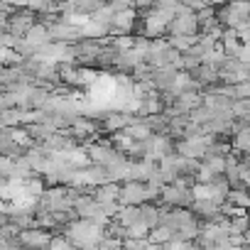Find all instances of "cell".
Listing matches in <instances>:
<instances>
[{"mask_svg": "<svg viewBox=\"0 0 250 250\" xmlns=\"http://www.w3.org/2000/svg\"><path fill=\"white\" fill-rule=\"evenodd\" d=\"M49 238H52V233H49L47 228H40V226L22 228V230L18 233L20 248H47V245H49Z\"/></svg>", "mask_w": 250, "mask_h": 250, "instance_id": "7", "label": "cell"}, {"mask_svg": "<svg viewBox=\"0 0 250 250\" xmlns=\"http://www.w3.org/2000/svg\"><path fill=\"white\" fill-rule=\"evenodd\" d=\"M25 57L18 52V49H10V47H3L0 44V66H18Z\"/></svg>", "mask_w": 250, "mask_h": 250, "instance_id": "16", "label": "cell"}, {"mask_svg": "<svg viewBox=\"0 0 250 250\" xmlns=\"http://www.w3.org/2000/svg\"><path fill=\"white\" fill-rule=\"evenodd\" d=\"M226 201L233 204V206H240V208H248L250 206V199H248V191L243 187H230L226 191Z\"/></svg>", "mask_w": 250, "mask_h": 250, "instance_id": "15", "label": "cell"}, {"mask_svg": "<svg viewBox=\"0 0 250 250\" xmlns=\"http://www.w3.org/2000/svg\"><path fill=\"white\" fill-rule=\"evenodd\" d=\"M62 233L71 240V245H79V248H96L98 240L103 238V226L93 223L91 218H81L76 216L74 221H69Z\"/></svg>", "mask_w": 250, "mask_h": 250, "instance_id": "1", "label": "cell"}, {"mask_svg": "<svg viewBox=\"0 0 250 250\" xmlns=\"http://www.w3.org/2000/svg\"><path fill=\"white\" fill-rule=\"evenodd\" d=\"M118 201H120V204H145V201H157V199H155V194L147 189L145 182L125 179V182H120Z\"/></svg>", "mask_w": 250, "mask_h": 250, "instance_id": "2", "label": "cell"}, {"mask_svg": "<svg viewBox=\"0 0 250 250\" xmlns=\"http://www.w3.org/2000/svg\"><path fill=\"white\" fill-rule=\"evenodd\" d=\"M230 113H233V118H238L243 123H250V98H235V101H230Z\"/></svg>", "mask_w": 250, "mask_h": 250, "instance_id": "14", "label": "cell"}, {"mask_svg": "<svg viewBox=\"0 0 250 250\" xmlns=\"http://www.w3.org/2000/svg\"><path fill=\"white\" fill-rule=\"evenodd\" d=\"M147 226L143 223V221H135V223H130V226H123V238H133V240H138V238H147Z\"/></svg>", "mask_w": 250, "mask_h": 250, "instance_id": "17", "label": "cell"}, {"mask_svg": "<svg viewBox=\"0 0 250 250\" xmlns=\"http://www.w3.org/2000/svg\"><path fill=\"white\" fill-rule=\"evenodd\" d=\"M250 79V64L238 62L233 57H226L218 66V81L223 83H238V81H248Z\"/></svg>", "mask_w": 250, "mask_h": 250, "instance_id": "3", "label": "cell"}, {"mask_svg": "<svg viewBox=\"0 0 250 250\" xmlns=\"http://www.w3.org/2000/svg\"><path fill=\"white\" fill-rule=\"evenodd\" d=\"M47 32H49V40L52 42H64V44H74L81 40L79 35V27L64 22V20H54L52 25H47Z\"/></svg>", "mask_w": 250, "mask_h": 250, "instance_id": "6", "label": "cell"}, {"mask_svg": "<svg viewBox=\"0 0 250 250\" xmlns=\"http://www.w3.org/2000/svg\"><path fill=\"white\" fill-rule=\"evenodd\" d=\"M157 201H162V204H167V206H189V204L194 201V196H191V189H187V187L165 184V187L160 189V199H157Z\"/></svg>", "mask_w": 250, "mask_h": 250, "instance_id": "4", "label": "cell"}, {"mask_svg": "<svg viewBox=\"0 0 250 250\" xmlns=\"http://www.w3.org/2000/svg\"><path fill=\"white\" fill-rule=\"evenodd\" d=\"M167 37V44L172 47V49H177V52H187L196 40H199V32H194V35H165Z\"/></svg>", "mask_w": 250, "mask_h": 250, "instance_id": "13", "label": "cell"}, {"mask_svg": "<svg viewBox=\"0 0 250 250\" xmlns=\"http://www.w3.org/2000/svg\"><path fill=\"white\" fill-rule=\"evenodd\" d=\"M35 22H37V13L30 10V8H15V10L8 15V30H13V32H18V35H25Z\"/></svg>", "mask_w": 250, "mask_h": 250, "instance_id": "5", "label": "cell"}, {"mask_svg": "<svg viewBox=\"0 0 250 250\" xmlns=\"http://www.w3.org/2000/svg\"><path fill=\"white\" fill-rule=\"evenodd\" d=\"M120 226H130L135 221H140V204H123L120 211L113 216Z\"/></svg>", "mask_w": 250, "mask_h": 250, "instance_id": "11", "label": "cell"}, {"mask_svg": "<svg viewBox=\"0 0 250 250\" xmlns=\"http://www.w3.org/2000/svg\"><path fill=\"white\" fill-rule=\"evenodd\" d=\"M22 40H25V44L30 47V49H35V47H42V44H47L49 42V32H47V25H42L40 20L22 35Z\"/></svg>", "mask_w": 250, "mask_h": 250, "instance_id": "9", "label": "cell"}, {"mask_svg": "<svg viewBox=\"0 0 250 250\" xmlns=\"http://www.w3.org/2000/svg\"><path fill=\"white\" fill-rule=\"evenodd\" d=\"M172 228L169 226H165V223H157V226H152L150 230H147V240L155 245V248H162L167 240H172Z\"/></svg>", "mask_w": 250, "mask_h": 250, "instance_id": "12", "label": "cell"}, {"mask_svg": "<svg viewBox=\"0 0 250 250\" xmlns=\"http://www.w3.org/2000/svg\"><path fill=\"white\" fill-rule=\"evenodd\" d=\"M230 150L233 152H250V125H240V128L230 135Z\"/></svg>", "mask_w": 250, "mask_h": 250, "instance_id": "10", "label": "cell"}, {"mask_svg": "<svg viewBox=\"0 0 250 250\" xmlns=\"http://www.w3.org/2000/svg\"><path fill=\"white\" fill-rule=\"evenodd\" d=\"M199 32V22L194 13H184V15H174L167 22V32L165 35H194Z\"/></svg>", "mask_w": 250, "mask_h": 250, "instance_id": "8", "label": "cell"}]
</instances>
